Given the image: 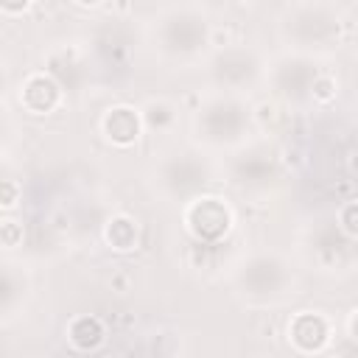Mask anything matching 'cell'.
Returning a JSON list of instances; mask_svg holds the SVG:
<instances>
[{"mask_svg": "<svg viewBox=\"0 0 358 358\" xmlns=\"http://www.w3.org/2000/svg\"><path fill=\"white\" fill-rule=\"evenodd\" d=\"M159 22V50L168 59H193L207 45V20L196 11L173 8Z\"/></svg>", "mask_w": 358, "mask_h": 358, "instance_id": "cell-1", "label": "cell"}, {"mask_svg": "<svg viewBox=\"0 0 358 358\" xmlns=\"http://www.w3.org/2000/svg\"><path fill=\"white\" fill-rule=\"evenodd\" d=\"M246 126H249V109L241 101H235L232 95H218V98L207 101L204 109H199V131L213 145L238 143L243 137L241 131Z\"/></svg>", "mask_w": 358, "mask_h": 358, "instance_id": "cell-2", "label": "cell"}, {"mask_svg": "<svg viewBox=\"0 0 358 358\" xmlns=\"http://www.w3.org/2000/svg\"><path fill=\"white\" fill-rule=\"evenodd\" d=\"M291 282L288 266L277 255H252L238 268V288L249 299H280Z\"/></svg>", "mask_w": 358, "mask_h": 358, "instance_id": "cell-3", "label": "cell"}, {"mask_svg": "<svg viewBox=\"0 0 358 358\" xmlns=\"http://www.w3.org/2000/svg\"><path fill=\"white\" fill-rule=\"evenodd\" d=\"M285 34L294 39H299L302 45L299 48H310V42H316L313 48H324L333 36H338V14L324 6V3H308V6H299L294 8V14L282 22Z\"/></svg>", "mask_w": 358, "mask_h": 358, "instance_id": "cell-4", "label": "cell"}, {"mask_svg": "<svg viewBox=\"0 0 358 358\" xmlns=\"http://www.w3.org/2000/svg\"><path fill=\"white\" fill-rule=\"evenodd\" d=\"M210 173L204 168V162L196 159V154H173L168 157L159 171H157V185L168 199H179L185 201L187 196H193L196 190H201L207 185Z\"/></svg>", "mask_w": 358, "mask_h": 358, "instance_id": "cell-5", "label": "cell"}, {"mask_svg": "<svg viewBox=\"0 0 358 358\" xmlns=\"http://www.w3.org/2000/svg\"><path fill=\"white\" fill-rule=\"evenodd\" d=\"M260 73V62L252 50L243 48H229L213 56L210 62V76L224 92H238L241 87H249Z\"/></svg>", "mask_w": 358, "mask_h": 358, "instance_id": "cell-6", "label": "cell"}, {"mask_svg": "<svg viewBox=\"0 0 358 358\" xmlns=\"http://www.w3.org/2000/svg\"><path fill=\"white\" fill-rule=\"evenodd\" d=\"M25 277L14 266H0V316H6L25 296Z\"/></svg>", "mask_w": 358, "mask_h": 358, "instance_id": "cell-7", "label": "cell"}, {"mask_svg": "<svg viewBox=\"0 0 358 358\" xmlns=\"http://www.w3.org/2000/svg\"><path fill=\"white\" fill-rule=\"evenodd\" d=\"M3 87H6V76H3V70H0V95H3Z\"/></svg>", "mask_w": 358, "mask_h": 358, "instance_id": "cell-8", "label": "cell"}, {"mask_svg": "<svg viewBox=\"0 0 358 358\" xmlns=\"http://www.w3.org/2000/svg\"><path fill=\"white\" fill-rule=\"evenodd\" d=\"M3 137H6V123L0 120V143H3Z\"/></svg>", "mask_w": 358, "mask_h": 358, "instance_id": "cell-9", "label": "cell"}]
</instances>
